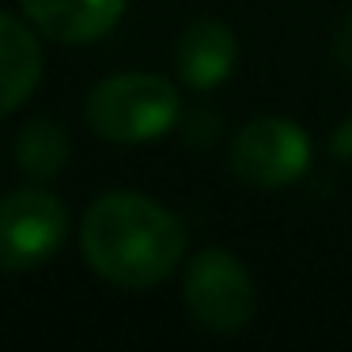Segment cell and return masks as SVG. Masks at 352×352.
<instances>
[{
	"label": "cell",
	"instance_id": "277c9868",
	"mask_svg": "<svg viewBox=\"0 0 352 352\" xmlns=\"http://www.w3.org/2000/svg\"><path fill=\"white\" fill-rule=\"evenodd\" d=\"M69 235V212L46 190H19L0 201V269L27 273L61 250Z\"/></svg>",
	"mask_w": 352,
	"mask_h": 352
},
{
	"label": "cell",
	"instance_id": "30bf717a",
	"mask_svg": "<svg viewBox=\"0 0 352 352\" xmlns=\"http://www.w3.org/2000/svg\"><path fill=\"white\" fill-rule=\"evenodd\" d=\"M333 57H337V65L352 76V12L341 19V27H337V34H333Z\"/></svg>",
	"mask_w": 352,
	"mask_h": 352
},
{
	"label": "cell",
	"instance_id": "52a82bcc",
	"mask_svg": "<svg viewBox=\"0 0 352 352\" xmlns=\"http://www.w3.org/2000/svg\"><path fill=\"white\" fill-rule=\"evenodd\" d=\"M129 0H23V12L54 42H95L122 19Z\"/></svg>",
	"mask_w": 352,
	"mask_h": 352
},
{
	"label": "cell",
	"instance_id": "7a4b0ae2",
	"mask_svg": "<svg viewBox=\"0 0 352 352\" xmlns=\"http://www.w3.org/2000/svg\"><path fill=\"white\" fill-rule=\"evenodd\" d=\"M175 84L155 72H118L87 95V125L110 144H148L178 122Z\"/></svg>",
	"mask_w": 352,
	"mask_h": 352
},
{
	"label": "cell",
	"instance_id": "6da1fadb",
	"mask_svg": "<svg viewBox=\"0 0 352 352\" xmlns=\"http://www.w3.org/2000/svg\"><path fill=\"white\" fill-rule=\"evenodd\" d=\"M80 250L102 280L144 292L178 269L186 254V231L152 197L118 190L102 193L87 208Z\"/></svg>",
	"mask_w": 352,
	"mask_h": 352
},
{
	"label": "cell",
	"instance_id": "8992f818",
	"mask_svg": "<svg viewBox=\"0 0 352 352\" xmlns=\"http://www.w3.org/2000/svg\"><path fill=\"white\" fill-rule=\"evenodd\" d=\"M235 61H239L235 34H231L228 23H220V19H212V16L193 19V23L182 31L178 50H175L178 76H182L190 87H197V91L220 87L223 80L235 72Z\"/></svg>",
	"mask_w": 352,
	"mask_h": 352
},
{
	"label": "cell",
	"instance_id": "9c48e42d",
	"mask_svg": "<svg viewBox=\"0 0 352 352\" xmlns=\"http://www.w3.org/2000/svg\"><path fill=\"white\" fill-rule=\"evenodd\" d=\"M16 163L34 182L57 178L69 163V129L61 122H50V118H34L16 137Z\"/></svg>",
	"mask_w": 352,
	"mask_h": 352
},
{
	"label": "cell",
	"instance_id": "3957f363",
	"mask_svg": "<svg viewBox=\"0 0 352 352\" xmlns=\"http://www.w3.org/2000/svg\"><path fill=\"white\" fill-rule=\"evenodd\" d=\"M186 307L212 333H239L254 318L258 292L254 276L231 250H201L186 269Z\"/></svg>",
	"mask_w": 352,
	"mask_h": 352
},
{
	"label": "cell",
	"instance_id": "ba28073f",
	"mask_svg": "<svg viewBox=\"0 0 352 352\" xmlns=\"http://www.w3.org/2000/svg\"><path fill=\"white\" fill-rule=\"evenodd\" d=\"M42 80L38 38L19 19L0 12V118L19 110Z\"/></svg>",
	"mask_w": 352,
	"mask_h": 352
},
{
	"label": "cell",
	"instance_id": "5b68a950",
	"mask_svg": "<svg viewBox=\"0 0 352 352\" xmlns=\"http://www.w3.org/2000/svg\"><path fill=\"white\" fill-rule=\"evenodd\" d=\"M311 163V140L288 118H258L231 140V170L239 182L280 190L303 178Z\"/></svg>",
	"mask_w": 352,
	"mask_h": 352
},
{
	"label": "cell",
	"instance_id": "8fae6325",
	"mask_svg": "<svg viewBox=\"0 0 352 352\" xmlns=\"http://www.w3.org/2000/svg\"><path fill=\"white\" fill-rule=\"evenodd\" d=\"M329 155L352 163V118H344V122L333 129V137H329Z\"/></svg>",
	"mask_w": 352,
	"mask_h": 352
}]
</instances>
